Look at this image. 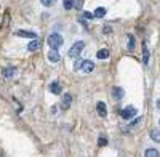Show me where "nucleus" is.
I'll use <instances>...</instances> for the list:
<instances>
[{
	"label": "nucleus",
	"mask_w": 160,
	"mask_h": 157,
	"mask_svg": "<svg viewBox=\"0 0 160 157\" xmlns=\"http://www.w3.org/2000/svg\"><path fill=\"white\" fill-rule=\"evenodd\" d=\"M48 45H50V48L51 50H58L62 43H64V40H62V37L59 35V34H51L50 37H48Z\"/></svg>",
	"instance_id": "f257e3e1"
},
{
	"label": "nucleus",
	"mask_w": 160,
	"mask_h": 157,
	"mask_svg": "<svg viewBox=\"0 0 160 157\" xmlns=\"http://www.w3.org/2000/svg\"><path fill=\"white\" fill-rule=\"evenodd\" d=\"M136 114H138V111H136V108H135V106H128V108H125V109L120 111V115H122V119H125V120H131V119H135Z\"/></svg>",
	"instance_id": "f03ea898"
},
{
	"label": "nucleus",
	"mask_w": 160,
	"mask_h": 157,
	"mask_svg": "<svg viewBox=\"0 0 160 157\" xmlns=\"http://www.w3.org/2000/svg\"><path fill=\"white\" fill-rule=\"evenodd\" d=\"M83 48H85V42H82V40L75 42V43L71 47V50H69V56H71V58L78 56L80 53H82V50H83Z\"/></svg>",
	"instance_id": "7ed1b4c3"
},
{
	"label": "nucleus",
	"mask_w": 160,
	"mask_h": 157,
	"mask_svg": "<svg viewBox=\"0 0 160 157\" xmlns=\"http://www.w3.org/2000/svg\"><path fill=\"white\" fill-rule=\"evenodd\" d=\"M80 69H82L83 72H87V74H90V72L95 71V63L90 61V59H85V61H82V64H80Z\"/></svg>",
	"instance_id": "20e7f679"
},
{
	"label": "nucleus",
	"mask_w": 160,
	"mask_h": 157,
	"mask_svg": "<svg viewBox=\"0 0 160 157\" xmlns=\"http://www.w3.org/2000/svg\"><path fill=\"white\" fill-rule=\"evenodd\" d=\"M96 111H98V115H99V117H106V115H108V108H106V103L99 101V103L96 104Z\"/></svg>",
	"instance_id": "39448f33"
},
{
	"label": "nucleus",
	"mask_w": 160,
	"mask_h": 157,
	"mask_svg": "<svg viewBox=\"0 0 160 157\" xmlns=\"http://www.w3.org/2000/svg\"><path fill=\"white\" fill-rule=\"evenodd\" d=\"M71 103H72V96H71L69 93H66V95H64V98H62V103H61V109H62V111L69 109Z\"/></svg>",
	"instance_id": "423d86ee"
},
{
	"label": "nucleus",
	"mask_w": 160,
	"mask_h": 157,
	"mask_svg": "<svg viewBox=\"0 0 160 157\" xmlns=\"http://www.w3.org/2000/svg\"><path fill=\"white\" fill-rule=\"evenodd\" d=\"M59 59H61V56L58 53V50H50L48 51V61L50 63H58Z\"/></svg>",
	"instance_id": "0eeeda50"
},
{
	"label": "nucleus",
	"mask_w": 160,
	"mask_h": 157,
	"mask_svg": "<svg viewBox=\"0 0 160 157\" xmlns=\"http://www.w3.org/2000/svg\"><path fill=\"white\" fill-rule=\"evenodd\" d=\"M112 96H114L115 99H122V98L125 96L123 88H120V87H114V90H112Z\"/></svg>",
	"instance_id": "6e6552de"
},
{
	"label": "nucleus",
	"mask_w": 160,
	"mask_h": 157,
	"mask_svg": "<svg viewBox=\"0 0 160 157\" xmlns=\"http://www.w3.org/2000/svg\"><path fill=\"white\" fill-rule=\"evenodd\" d=\"M16 35L18 37H28V38H37V34L35 32H31V31H18Z\"/></svg>",
	"instance_id": "1a4fd4ad"
},
{
	"label": "nucleus",
	"mask_w": 160,
	"mask_h": 157,
	"mask_svg": "<svg viewBox=\"0 0 160 157\" xmlns=\"http://www.w3.org/2000/svg\"><path fill=\"white\" fill-rule=\"evenodd\" d=\"M15 72H16V69H15V68H10V66H7V68H3L2 75L8 78V77H13V75H15Z\"/></svg>",
	"instance_id": "9d476101"
},
{
	"label": "nucleus",
	"mask_w": 160,
	"mask_h": 157,
	"mask_svg": "<svg viewBox=\"0 0 160 157\" xmlns=\"http://www.w3.org/2000/svg\"><path fill=\"white\" fill-rule=\"evenodd\" d=\"M50 91H51V93H55V95H59V93H61V85H59V82H53V84L50 85Z\"/></svg>",
	"instance_id": "9b49d317"
},
{
	"label": "nucleus",
	"mask_w": 160,
	"mask_h": 157,
	"mask_svg": "<svg viewBox=\"0 0 160 157\" xmlns=\"http://www.w3.org/2000/svg\"><path fill=\"white\" fill-rule=\"evenodd\" d=\"M106 8H102V7H98L96 10H95V13H93V18H102V16H106Z\"/></svg>",
	"instance_id": "f8f14e48"
},
{
	"label": "nucleus",
	"mask_w": 160,
	"mask_h": 157,
	"mask_svg": "<svg viewBox=\"0 0 160 157\" xmlns=\"http://www.w3.org/2000/svg\"><path fill=\"white\" fill-rule=\"evenodd\" d=\"M40 48V42L37 40V38H34L32 42H29V45H28V50L29 51H35V50H38Z\"/></svg>",
	"instance_id": "ddd939ff"
},
{
	"label": "nucleus",
	"mask_w": 160,
	"mask_h": 157,
	"mask_svg": "<svg viewBox=\"0 0 160 157\" xmlns=\"http://www.w3.org/2000/svg\"><path fill=\"white\" fill-rule=\"evenodd\" d=\"M96 56H98L99 59H108V58H109V50H108V48L99 50L98 53H96Z\"/></svg>",
	"instance_id": "4468645a"
},
{
	"label": "nucleus",
	"mask_w": 160,
	"mask_h": 157,
	"mask_svg": "<svg viewBox=\"0 0 160 157\" xmlns=\"http://www.w3.org/2000/svg\"><path fill=\"white\" fill-rule=\"evenodd\" d=\"M142 61H144V64H148V61H149V50L146 45H142Z\"/></svg>",
	"instance_id": "2eb2a0df"
},
{
	"label": "nucleus",
	"mask_w": 160,
	"mask_h": 157,
	"mask_svg": "<svg viewBox=\"0 0 160 157\" xmlns=\"http://www.w3.org/2000/svg\"><path fill=\"white\" fill-rule=\"evenodd\" d=\"M141 122H142V117H136V119L133 120V122H130L128 128H135V127H138V125H139Z\"/></svg>",
	"instance_id": "dca6fc26"
},
{
	"label": "nucleus",
	"mask_w": 160,
	"mask_h": 157,
	"mask_svg": "<svg viewBox=\"0 0 160 157\" xmlns=\"http://www.w3.org/2000/svg\"><path fill=\"white\" fill-rule=\"evenodd\" d=\"M144 155L146 157H158V151L157 149H148Z\"/></svg>",
	"instance_id": "f3484780"
},
{
	"label": "nucleus",
	"mask_w": 160,
	"mask_h": 157,
	"mask_svg": "<svg viewBox=\"0 0 160 157\" xmlns=\"http://www.w3.org/2000/svg\"><path fill=\"white\" fill-rule=\"evenodd\" d=\"M128 50L130 51H133V50H135V37H133V35H128Z\"/></svg>",
	"instance_id": "a211bd4d"
},
{
	"label": "nucleus",
	"mask_w": 160,
	"mask_h": 157,
	"mask_svg": "<svg viewBox=\"0 0 160 157\" xmlns=\"http://www.w3.org/2000/svg\"><path fill=\"white\" fill-rule=\"evenodd\" d=\"M151 138H152L155 143H158V141H160V136H158V130H152V132H151Z\"/></svg>",
	"instance_id": "6ab92c4d"
},
{
	"label": "nucleus",
	"mask_w": 160,
	"mask_h": 157,
	"mask_svg": "<svg viewBox=\"0 0 160 157\" xmlns=\"http://www.w3.org/2000/svg\"><path fill=\"white\" fill-rule=\"evenodd\" d=\"M62 5H64V8H66V10H71V8H74V2H72V0H64Z\"/></svg>",
	"instance_id": "aec40b11"
},
{
	"label": "nucleus",
	"mask_w": 160,
	"mask_h": 157,
	"mask_svg": "<svg viewBox=\"0 0 160 157\" xmlns=\"http://www.w3.org/2000/svg\"><path fill=\"white\" fill-rule=\"evenodd\" d=\"M40 2H42V3L45 5V7H51L53 3L56 2V0H40Z\"/></svg>",
	"instance_id": "412c9836"
},
{
	"label": "nucleus",
	"mask_w": 160,
	"mask_h": 157,
	"mask_svg": "<svg viewBox=\"0 0 160 157\" xmlns=\"http://www.w3.org/2000/svg\"><path fill=\"white\" fill-rule=\"evenodd\" d=\"M98 144H99V146H106V144H108V139L101 136V138L98 139Z\"/></svg>",
	"instance_id": "4be33fe9"
},
{
	"label": "nucleus",
	"mask_w": 160,
	"mask_h": 157,
	"mask_svg": "<svg viewBox=\"0 0 160 157\" xmlns=\"http://www.w3.org/2000/svg\"><path fill=\"white\" fill-rule=\"evenodd\" d=\"M75 8H82V0H72Z\"/></svg>",
	"instance_id": "5701e85b"
},
{
	"label": "nucleus",
	"mask_w": 160,
	"mask_h": 157,
	"mask_svg": "<svg viewBox=\"0 0 160 157\" xmlns=\"http://www.w3.org/2000/svg\"><path fill=\"white\" fill-rule=\"evenodd\" d=\"M83 18H87V19H93V13L85 11V13H83Z\"/></svg>",
	"instance_id": "b1692460"
},
{
	"label": "nucleus",
	"mask_w": 160,
	"mask_h": 157,
	"mask_svg": "<svg viewBox=\"0 0 160 157\" xmlns=\"http://www.w3.org/2000/svg\"><path fill=\"white\" fill-rule=\"evenodd\" d=\"M80 64H82V61H75V64H74V69H75V71L80 69Z\"/></svg>",
	"instance_id": "393cba45"
}]
</instances>
